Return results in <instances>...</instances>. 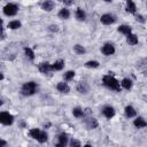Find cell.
Wrapping results in <instances>:
<instances>
[{
	"label": "cell",
	"mask_w": 147,
	"mask_h": 147,
	"mask_svg": "<svg viewBox=\"0 0 147 147\" xmlns=\"http://www.w3.org/2000/svg\"><path fill=\"white\" fill-rule=\"evenodd\" d=\"M102 83H103L108 88L114 90V91H116V92H121V85H119L118 80H117L115 77H113V76H110V75H106V76H103V78H102Z\"/></svg>",
	"instance_id": "6da1fadb"
},
{
	"label": "cell",
	"mask_w": 147,
	"mask_h": 147,
	"mask_svg": "<svg viewBox=\"0 0 147 147\" xmlns=\"http://www.w3.org/2000/svg\"><path fill=\"white\" fill-rule=\"evenodd\" d=\"M37 91V85L34 82H28V83H24L23 86H22V90H21V93L25 96H29V95H32L34 94Z\"/></svg>",
	"instance_id": "7a4b0ae2"
},
{
	"label": "cell",
	"mask_w": 147,
	"mask_h": 147,
	"mask_svg": "<svg viewBox=\"0 0 147 147\" xmlns=\"http://www.w3.org/2000/svg\"><path fill=\"white\" fill-rule=\"evenodd\" d=\"M30 136L33 139H36L39 142H41V144L47 141V133L45 131L39 130V129H32V130H30Z\"/></svg>",
	"instance_id": "3957f363"
},
{
	"label": "cell",
	"mask_w": 147,
	"mask_h": 147,
	"mask_svg": "<svg viewBox=\"0 0 147 147\" xmlns=\"http://www.w3.org/2000/svg\"><path fill=\"white\" fill-rule=\"evenodd\" d=\"M17 11H18V7L14 3H7L3 7V13L7 16H14V15L17 14Z\"/></svg>",
	"instance_id": "277c9868"
},
{
	"label": "cell",
	"mask_w": 147,
	"mask_h": 147,
	"mask_svg": "<svg viewBox=\"0 0 147 147\" xmlns=\"http://www.w3.org/2000/svg\"><path fill=\"white\" fill-rule=\"evenodd\" d=\"M0 122L3 124V125H10L13 122H14V116L7 111H2L0 114Z\"/></svg>",
	"instance_id": "5b68a950"
},
{
	"label": "cell",
	"mask_w": 147,
	"mask_h": 147,
	"mask_svg": "<svg viewBox=\"0 0 147 147\" xmlns=\"http://www.w3.org/2000/svg\"><path fill=\"white\" fill-rule=\"evenodd\" d=\"M101 52H102L103 55L109 56V55H113L115 53V47L111 44H105L102 46V48H101Z\"/></svg>",
	"instance_id": "8992f818"
},
{
	"label": "cell",
	"mask_w": 147,
	"mask_h": 147,
	"mask_svg": "<svg viewBox=\"0 0 147 147\" xmlns=\"http://www.w3.org/2000/svg\"><path fill=\"white\" fill-rule=\"evenodd\" d=\"M100 21H101L102 24L109 25V24H113V23L115 22V18H114V16H111L110 14H103V15L101 16Z\"/></svg>",
	"instance_id": "52a82bcc"
},
{
	"label": "cell",
	"mask_w": 147,
	"mask_h": 147,
	"mask_svg": "<svg viewBox=\"0 0 147 147\" xmlns=\"http://www.w3.org/2000/svg\"><path fill=\"white\" fill-rule=\"evenodd\" d=\"M102 114L105 115V117L111 118V117H114V115H115V109H114L113 107H110V106H107V107L103 108Z\"/></svg>",
	"instance_id": "ba28073f"
},
{
	"label": "cell",
	"mask_w": 147,
	"mask_h": 147,
	"mask_svg": "<svg viewBox=\"0 0 147 147\" xmlns=\"http://www.w3.org/2000/svg\"><path fill=\"white\" fill-rule=\"evenodd\" d=\"M56 88H57V91L61 92V93H68V92L70 91L69 85H68L67 83H64V82H60V83L56 85Z\"/></svg>",
	"instance_id": "9c48e42d"
},
{
	"label": "cell",
	"mask_w": 147,
	"mask_h": 147,
	"mask_svg": "<svg viewBox=\"0 0 147 147\" xmlns=\"http://www.w3.org/2000/svg\"><path fill=\"white\" fill-rule=\"evenodd\" d=\"M54 8V2L52 0H45L41 3V9H44L45 11H51Z\"/></svg>",
	"instance_id": "30bf717a"
},
{
	"label": "cell",
	"mask_w": 147,
	"mask_h": 147,
	"mask_svg": "<svg viewBox=\"0 0 147 147\" xmlns=\"http://www.w3.org/2000/svg\"><path fill=\"white\" fill-rule=\"evenodd\" d=\"M38 68H39V71L42 72V74H47V72H49L51 70H53V69H52V64H49V63H47V62L40 63Z\"/></svg>",
	"instance_id": "8fae6325"
},
{
	"label": "cell",
	"mask_w": 147,
	"mask_h": 147,
	"mask_svg": "<svg viewBox=\"0 0 147 147\" xmlns=\"http://www.w3.org/2000/svg\"><path fill=\"white\" fill-rule=\"evenodd\" d=\"M124 111H125V115H126L129 118L134 117V116L137 115V111H136V109H134L132 106H126L125 109H124Z\"/></svg>",
	"instance_id": "7c38bea8"
},
{
	"label": "cell",
	"mask_w": 147,
	"mask_h": 147,
	"mask_svg": "<svg viewBox=\"0 0 147 147\" xmlns=\"http://www.w3.org/2000/svg\"><path fill=\"white\" fill-rule=\"evenodd\" d=\"M133 124H134V126H136V127H138V129L147 126V123H146V121H145L142 117H137V118L134 119Z\"/></svg>",
	"instance_id": "4fadbf2b"
},
{
	"label": "cell",
	"mask_w": 147,
	"mask_h": 147,
	"mask_svg": "<svg viewBox=\"0 0 147 147\" xmlns=\"http://www.w3.org/2000/svg\"><path fill=\"white\" fill-rule=\"evenodd\" d=\"M68 144V136L65 133H61L59 136V144L56 145L57 147H62V146H65Z\"/></svg>",
	"instance_id": "5bb4252c"
},
{
	"label": "cell",
	"mask_w": 147,
	"mask_h": 147,
	"mask_svg": "<svg viewBox=\"0 0 147 147\" xmlns=\"http://www.w3.org/2000/svg\"><path fill=\"white\" fill-rule=\"evenodd\" d=\"M126 10L131 14H134L136 10H137V7H136V3L132 1V0H127L126 2Z\"/></svg>",
	"instance_id": "9a60e30c"
},
{
	"label": "cell",
	"mask_w": 147,
	"mask_h": 147,
	"mask_svg": "<svg viewBox=\"0 0 147 147\" xmlns=\"http://www.w3.org/2000/svg\"><path fill=\"white\" fill-rule=\"evenodd\" d=\"M126 41L130 45H137L138 44V37L133 33H129L127 37H126Z\"/></svg>",
	"instance_id": "2e32d148"
},
{
	"label": "cell",
	"mask_w": 147,
	"mask_h": 147,
	"mask_svg": "<svg viewBox=\"0 0 147 147\" xmlns=\"http://www.w3.org/2000/svg\"><path fill=\"white\" fill-rule=\"evenodd\" d=\"M86 125H87L88 129H95V127H98V121L95 118L90 117V118L86 119Z\"/></svg>",
	"instance_id": "e0dca14e"
},
{
	"label": "cell",
	"mask_w": 147,
	"mask_h": 147,
	"mask_svg": "<svg viewBox=\"0 0 147 147\" xmlns=\"http://www.w3.org/2000/svg\"><path fill=\"white\" fill-rule=\"evenodd\" d=\"M63 67H64V62H63L62 60L55 61V62H54V64H52V69H53V70H56V71L62 70V69H63Z\"/></svg>",
	"instance_id": "ac0fdd59"
},
{
	"label": "cell",
	"mask_w": 147,
	"mask_h": 147,
	"mask_svg": "<svg viewBox=\"0 0 147 147\" xmlns=\"http://www.w3.org/2000/svg\"><path fill=\"white\" fill-rule=\"evenodd\" d=\"M69 16H70V11L67 8H62L59 11V17L62 20H67V18H69Z\"/></svg>",
	"instance_id": "d6986e66"
},
{
	"label": "cell",
	"mask_w": 147,
	"mask_h": 147,
	"mask_svg": "<svg viewBox=\"0 0 147 147\" xmlns=\"http://www.w3.org/2000/svg\"><path fill=\"white\" fill-rule=\"evenodd\" d=\"M72 115H74L75 117H77V118H80V117H83V116L85 115V113H84V110H83L82 108L76 107V108L72 109Z\"/></svg>",
	"instance_id": "ffe728a7"
},
{
	"label": "cell",
	"mask_w": 147,
	"mask_h": 147,
	"mask_svg": "<svg viewBox=\"0 0 147 147\" xmlns=\"http://www.w3.org/2000/svg\"><path fill=\"white\" fill-rule=\"evenodd\" d=\"M76 18H77L78 21H84V20L86 18V14H85V11H84L83 9L78 8V9L76 10Z\"/></svg>",
	"instance_id": "44dd1931"
},
{
	"label": "cell",
	"mask_w": 147,
	"mask_h": 147,
	"mask_svg": "<svg viewBox=\"0 0 147 147\" xmlns=\"http://www.w3.org/2000/svg\"><path fill=\"white\" fill-rule=\"evenodd\" d=\"M118 31H119L121 33L127 36L129 33H131V26H129V25H121V26L118 28Z\"/></svg>",
	"instance_id": "7402d4cb"
},
{
	"label": "cell",
	"mask_w": 147,
	"mask_h": 147,
	"mask_svg": "<svg viewBox=\"0 0 147 147\" xmlns=\"http://www.w3.org/2000/svg\"><path fill=\"white\" fill-rule=\"evenodd\" d=\"M121 85H122L123 88H125V90H130V88L132 87V82H131L129 78H124V79L122 80Z\"/></svg>",
	"instance_id": "603a6c76"
},
{
	"label": "cell",
	"mask_w": 147,
	"mask_h": 147,
	"mask_svg": "<svg viewBox=\"0 0 147 147\" xmlns=\"http://www.w3.org/2000/svg\"><path fill=\"white\" fill-rule=\"evenodd\" d=\"M77 91H78L79 93H87L88 87H87L86 83H79V84L77 85Z\"/></svg>",
	"instance_id": "cb8c5ba5"
},
{
	"label": "cell",
	"mask_w": 147,
	"mask_h": 147,
	"mask_svg": "<svg viewBox=\"0 0 147 147\" xmlns=\"http://www.w3.org/2000/svg\"><path fill=\"white\" fill-rule=\"evenodd\" d=\"M21 25H22V24H21L20 21H11V22L8 23V28L11 29V30H16V29L21 28Z\"/></svg>",
	"instance_id": "d4e9b609"
},
{
	"label": "cell",
	"mask_w": 147,
	"mask_h": 147,
	"mask_svg": "<svg viewBox=\"0 0 147 147\" xmlns=\"http://www.w3.org/2000/svg\"><path fill=\"white\" fill-rule=\"evenodd\" d=\"M24 52H25V55H26L30 60H33V59H34V53H33V51H32L31 48L25 47V48H24Z\"/></svg>",
	"instance_id": "484cf974"
},
{
	"label": "cell",
	"mask_w": 147,
	"mask_h": 147,
	"mask_svg": "<svg viewBox=\"0 0 147 147\" xmlns=\"http://www.w3.org/2000/svg\"><path fill=\"white\" fill-rule=\"evenodd\" d=\"M74 51H75V53H77V54H84V53H85V48H84L82 45H75V46H74Z\"/></svg>",
	"instance_id": "4316f807"
},
{
	"label": "cell",
	"mask_w": 147,
	"mask_h": 147,
	"mask_svg": "<svg viewBox=\"0 0 147 147\" xmlns=\"http://www.w3.org/2000/svg\"><path fill=\"white\" fill-rule=\"evenodd\" d=\"M86 68H98L99 67V62L98 61H87L85 63Z\"/></svg>",
	"instance_id": "83f0119b"
},
{
	"label": "cell",
	"mask_w": 147,
	"mask_h": 147,
	"mask_svg": "<svg viewBox=\"0 0 147 147\" xmlns=\"http://www.w3.org/2000/svg\"><path fill=\"white\" fill-rule=\"evenodd\" d=\"M64 79L65 80H71L74 77H75V71H71V70H69V71H67L65 74H64Z\"/></svg>",
	"instance_id": "f1b7e54d"
},
{
	"label": "cell",
	"mask_w": 147,
	"mask_h": 147,
	"mask_svg": "<svg viewBox=\"0 0 147 147\" xmlns=\"http://www.w3.org/2000/svg\"><path fill=\"white\" fill-rule=\"evenodd\" d=\"M70 146H72V147H74V146L79 147V146H80V142L77 141V140H71V141H70Z\"/></svg>",
	"instance_id": "f546056e"
},
{
	"label": "cell",
	"mask_w": 147,
	"mask_h": 147,
	"mask_svg": "<svg viewBox=\"0 0 147 147\" xmlns=\"http://www.w3.org/2000/svg\"><path fill=\"white\" fill-rule=\"evenodd\" d=\"M48 29H49V31H53V32H56V31H57V30H59V29H57V26H56V25H51V26H49V28H48Z\"/></svg>",
	"instance_id": "4dcf8cb0"
},
{
	"label": "cell",
	"mask_w": 147,
	"mask_h": 147,
	"mask_svg": "<svg viewBox=\"0 0 147 147\" xmlns=\"http://www.w3.org/2000/svg\"><path fill=\"white\" fill-rule=\"evenodd\" d=\"M137 21H139V22H141V23H144V22H145L144 17H142L141 15H137Z\"/></svg>",
	"instance_id": "1f68e13d"
},
{
	"label": "cell",
	"mask_w": 147,
	"mask_h": 147,
	"mask_svg": "<svg viewBox=\"0 0 147 147\" xmlns=\"http://www.w3.org/2000/svg\"><path fill=\"white\" fill-rule=\"evenodd\" d=\"M64 3H65V5H71L72 1H71V0H64Z\"/></svg>",
	"instance_id": "d6a6232c"
},
{
	"label": "cell",
	"mask_w": 147,
	"mask_h": 147,
	"mask_svg": "<svg viewBox=\"0 0 147 147\" xmlns=\"http://www.w3.org/2000/svg\"><path fill=\"white\" fill-rule=\"evenodd\" d=\"M2 146H6V141H3V140L0 141V147H2Z\"/></svg>",
	"instance_id": "836d02e7"
},
{
	"label": "cell",
	"mask_w": 147,
	"mask_h": 147,
	"mask_svg": "<svg viewBox=\"0 0 147 147\" xmlns=\"http://www.w3.org/2000/svg\"><path fill=\"white\" fill-rule=\"evenodd\" d=\"M51 126V123H47V124H45V127H49Z\"/></svg>",
	"instance_id": "e575fe53"
},
{
	"label": "cell",
	"mask_w": 147,
	"mask_h": 147,
	"mask_svg": "<svg viewBox=\"0 0 147 147\" xmlns=\"http://www.w3.org/2000/svg\"><path fill=\"white\" fill-rule=\"evenodd\" d=\"M103 1H106V2H110L111 0H103Z\"/></svg>",
	"instance_id": "d590c367"
},
{
	"label": "cell",
	"mask_w": 147,
	"mask_h": 147,
	"mask_svg": "<svg viewBox=\"0 0 147 147\" xmlns=\"http://www.w3.org/2000/svg\"><path fill=\"white\" fill-rule=\"evenodd\" d=\"M59 1H64V0H59Z\"/></svg>",
	"instance_id": "8d00e7d4"
}]
</instances>
